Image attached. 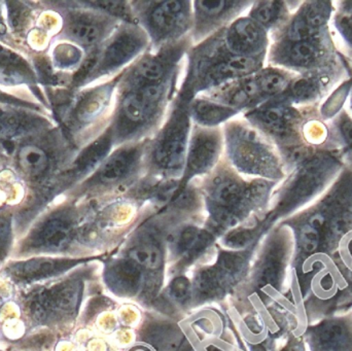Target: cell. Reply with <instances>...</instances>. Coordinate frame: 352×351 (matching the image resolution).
<instances>
[{
  "label": "cell",
  "instance_id": "1",
  "mask_svg": "<svg viewBox=\"0 0 352 351\" xmlns=\"http://www.w3.org/2000/svg\"><path fill=\"white\" fill-rule=\"evenodd\" d=\"M295 240L292 269L312 256L335 258L339 243L352 230V171H346L322 200L287 222Z\"/></svg>",
  "mask_w": 352,
  "mask_h": 351
},
{
  "label": "cell",
  "instance_id": "2",
  "mask_svg": "<svg viewBox=\"0 0 352 351\" xmlns=\"http://www.w3.org/2000/svg\"><path fill=\"white\" fill-rule=\"evenodd\" d=\"M295 240L289 229H280L268 239L256 269V284L277 296H285L291 286Z\"/></svg>",
  "mask_w": 352,
  "mask_h": 351
},
{
  "label": "cell",
  "instance_id": "3",
  "mask_svg": "<svg viewBox=\"0 0 352 351\" xmlns=\"http://www.w3.org/2000/svg\"><path fill=\"white\" fill-rule=\"evenodd\" d=\"M334 161L314 160L303 165L285 187L278 212L291 214L320 195L336 174Z\"/></svg>",
  "mask_w": 352,
  "mask_h": 351
},
{
  "label": "cell",
  "instance_id": "4",
  "mask_svg": "<svg viewBox=\"0 0 352 351\" xmlns=\"http://www.w3.org/2000/svg\"><path fill=\"white\" fill-rule=\"evenodd\" d=\"M302 336L308 351H352V309L308 325Z\"/></svg>",
  "mask_w": 352,
  "mask_h": 351
},
{
  "label": "cell",
  "instance_id": "5",
  "mask_svg": "<svg viewBox=\"0 0 352 351\" xmlns=\"http://www.w3.org/2000/svg\"><path fill=\"white\" fill-rule=\"evenodd\" d=\"M186 122L177 119L171 124L166 135L159 144L155 160L165 169L178 168L184 162L186 150Z\"/></svg>",
  "mask_w": 352,
  "mask_h": 351
},
{
  "label": "cell",
  "instance_id": "6",
  "mask_svg": "<svg viewBox=\"0 0 352 351\" xmlns=\"http://www.w3.org/2000/svg\"><path fill=\"white\" fill-rule=\"evenodd\" d=\"M234 148V159L244 170L273 177L278 175V167L275 161L269 158L266 152L252 144L250 138L244 136L242 139L238 140Z\"/></svg>",
  "mask_w": 352,
  "mask_h": 351
},
{
  "label": "cell",
  "instance_id": "7",
  "mask_svg": "<svg viewBox=\"0 0 352 351\" xmlns=\"http://www.w3.org/2000/svg\"><path fill=\"white\" fill-rule=\"evenodd\" d=\"M248 191L233 179H226L217 181L211 191V202L217 210L219 220H231L235 212L242 204Z\"/></svg>",
  "mask_w": 352,
  "mask_h": 351
},
{
  "label": "cell",
  "instance_id": "8",
  "mask_svg": "<svg viewBox=\"0 0 352 351\" xmlns=\"http://www.w3.org/2000/svg\"><path fill=\"white\" fill-rule=\"evenodd\" d=\"M219 150V141L214 135L201 133L192 141L188 159V170L190 174L204 172L214 162Z\"/></svg>",
  "mask_w": 352,
  "mask_h": 351
},
{
  "label": "cell",
  "instance_id": "9",
  "mask_svg": "<svg viewBox=\"0 0 352 351\" xmlns=\"http://www.w3.org/2000/svg\"><path fill=\"white\" fill-rule=\"evenodd\" d=\"M262 32L258 25L248 19L237 21L230 29L228 43L236 53L248 54L256 51L262 43Z\"/></svg>",
  "mask_w": 352,
  "mask_h": 351
},
{
  "label": "cell",
  "instance_id": "10",
  "mask_svg": "<svg viewBox=\"0 0 352 351\" xmlns=\"http://www.w3.org/2000/svg\"><path fill=\"white\" fill-rule=\"evenodd\" d=\"M142 41L133 33H124L111 43L105 51L103 68L113 69L129 61L140 52Z\"/></svg>",
  "mask_w": 352,
  "mask_h": 351
},
{
  "label": "cell",
  "instance_id": "11",
  "mask_svg": "<svg viewBox=\"0 0 352 351\" xmlns=\"http://www.w3.org/2000/svg\"><path fill=\"white\" fill-rule=\"evenodd\" d=\"M138 159V150L128 148L120 150L111 157L101 167L98 179L101 183H111L125 177L133 168Z\"/></svg>",
  "mask_w": 352,
  "mask_h": 351
},
{
  "label": "cell",
  "instance_id": "12",
  "mask_svg": "<svg viewBox=\"0 0 352 351\" xmlns=\"http://www.w3.org/2000/svg\"><path fill=\"white\" fill-rule=\"evenodd\" d=\"M109 284L113 290L123 294H134L142 282V274L138 266L131 262H120L113 266L107 273Z\"/></svg>",
  "mask_w": 352,
  "mask_h": 351
},
{
  "label": "cell",
  "instance_id": "13",
  "mask_svg": "<svg viewBox=\"0 0 352 351\" xmlns=\"http://www.w3.org/2000/svg\"><path fill=\"white\" fill-rule=\"evenodd\" d=\"M72 239V229L67 223L62 220H49L43 225L34 238L37 247L50 249H60L65 247Z\"/></svg>",
  "mask_w": 352,
  "mask_h": 351
},
{
  "label": "cell",
  "instance_id": "14",
  "mask_svg": "<svg viewBox=\"0 0 352 351\" xmlns=\"http://www.w3.org/2000/svg\"><path fill=\"white\" fill-rule=\"evenodd\" d=\"M182 1H165L154 8L151 14V23L157 30L169 32L182 23L184 16Z\"/></svg>",
  "mask_w": 352,
  "mask_h": 351
},
{
  "label": "cell",
  "instance_id": "15",
  "mask_svg": "<svg viewBox=\"0 0 352 351\" xmlns=\"http://www.w3.org/2000/svg\"><path fill=\"white\" fill-rule=\"evenodd\" d=\"M128 257L134 265L151 271L159 269L162 265V251L160 247L154 243H142L132 247L128 251Z\"/></svg>",
  "mask_w": 352,
  "mask_h": 351
},
{
  "label": "cell",
  "instance_id": "16",
  "mask_svg": "<svg viewBox=\"0 0 352 351\" xmlns=\"http://www.w3.org/2000/svg\"><path fill=\"white\" fill-rule=\"evenodd\" d=\"M211 241L209 233L190 227L182 231L177 240V249L188 258L196 257L202 253Z\"/></svg>",
  "mask_w": 352,
  "mask_h": 351
},
{
  "label": "cell",
  "instance_id": "17",
  "mask_svg": "<svg viewBox=\"0 0 352 351\" xmlns=\"http://www.w3.org/2000/svg\"><path fill=\"white\" fill-rule=\"evenodd\" d=\"M60 266L55 261L47 259H35L14 265L12 275L21 280H38L53 273Z\"/></svg>",
  "mask_w": 352,
  "mask_h": 351
},
{
  "label": "cell",
  "instance_id": "18",
  "mask_svg": "<svg viewBox=\"0 0 352 351\" xmlns=\"http://www.w3.org/2000/svg\"><path fill=\"white\" fill-rule=\"evenodd\" d=\"M155 107L144 98L140 91H138L126 97L123 102V113L126 119L132 123H140L152 113Z\"/></svg>",
  "mask_w": 352,
  "mask_h": 351
},
{
  "label": "cell",
  "instance_id": "19",
  "mask_svg": "<svg viewBox=\"0 0 352 351\" xmlns=\"http://www.w3.org/2000/svg\"><path fill=\"white\" fill-rule=\"evenodd\" d=\"M195 117L205 125H217L229 119L235 111L229 107L221 106L207 101H198L194 105Z\"/></svg>",
  "mask_w": 352,
  "mask_h": 351
},
{
  "label": "cell",
  "instance_id": "20",
  "mask_svg": "<svg viewBox=\"0 0 352 351\" xmlns=\"http://www.w3.org/2000/svg\"><path fill=\"white\" fill-rule=\"evenodd\" d=\"M19 163L25 172L30 175H39L47 169V157L36 146H27L19 152Z\"/></svg>",
  "mask_w": 352,
  "mask_h": 351
},
{
  "label": "cell",
  "instance_id": "21",
  "mask_svg": "<svg viewBox=\"0 0 352 351\" xmlns=\"http://www.w3.org/2000/svg\"><path fill=\"white\" fill-rule=\"evenodd\" d=\"M254 60L248 56H234L227 62L219 64L214 69L217 78H230V76H245L254 69Z\"/></svg>",
  "mask_w": 352,
  "mask_h": 351
},
{
  "label": "cell",
  "instance_id": "22",
  "mask_svg": "<svg viewBox=\"0 0 352 351\" xmlns=\"http://www.w3.org/2000/svg\"><path fill=\"white\" fill-rule=\"evenodd\" d=\"M226 275L219 267L205 270L197 278V290L204 296L217 294L225 284Z\"/></svg>",
  "mask_w": 352,
  "mask_h": 351
},
{
  "label": "cell",
  "instance_id": "23",
  "mask_svg": "<svg viewBox=\"0 0 352 351\" xmlns=\"http://www.w3.org/2000/svg\"><path fill=\"white\" fill-rule=\"evenodd\" d=\"M54 308L56 307L53 291H39L33 295L29 302V310L36 321H45Z\"/></svg>",
  "mask_w": 352,
  "mask_h": 351
},
{
  "label": "cell",
  "instance_id": "24",
  "mask_svg": "<svg viewBox=\"0 0 352 351\" xmlns=\"http://www.w3.org/2000/svg\"><path fill=\"white\" fill-rule=\"evenodd\" d=\"M109 146H111V142L107 136L93 144L80 156V160L78 161V168L80 170H88V169L93 168L95 165L98 164L104 158L105 155L109 152Z\"/></svg>",
  "mask_w": 352,
  "mask_h": 351
},
{
  "label": "cell",
  "instance_id": "25",
  "mask_svg": "<svg viewBox=\"0 0 352 351\" xmlns=\"http://www.w3.org/2000/svg\"><path fill=\"white\" fill-rule=\"evenodd\" d=\"M69 34L82 45H93L100 37L101 30L94 23L76 22L69 27Z\"/></svg>",
  "mask_w": 352,
  "mask_h": 351
},
{
  "label": "cell",
  "instance_id": "26",
  "mask_svg": "<svg viewBox=\"0 0 352 351\" xmlns=\"http://www.w3.org/2000/svg\"><path fill=\"white\" fill-rule=\"evenodd\" d=\"M316 54L318 51L316 45H312L309 41H301V43H296L289 49V59L297 65H308L314 61Z\"/></svg>",
  "mask_w": 352,
  "mask_h": 351
},
{
  "label": "cell",
  "instance_id": "27",
  "mask_svg": "<svg viewBox=\"0 0 352 351\" xmlns=\"http://www.w3.org/2000/svg\"><path fill=\"white\" fill-rule=\"evenodd\" d=\"M78 292L76 286H63L54 293V301H55L56 308L64 311H70L76 306L78 300Z\"/></svg>",
  "mask_w": 352,
  "mask_h": 351
},
{
  "label": "cell",
  "instance_id": "28",
  "mask_svg": "<svg viewBox=\"0 0 352 351\" xmlns=\"http://www.w3.org/2000/svg\"><path fill=\"white\" fill-rule=\"evenodd\" d=\"M261 122L272 131L283 132L287 127V115L279 109H269L260 113Z\"/></svg>",
  "mask_w": 352,
  "mask_h": 351
},
{
  "label": "cell",
  "instance_id": "29",
  "mask_svg": "<svg viewBox=\"0 0 352 351\" xmlns=\"http://www.w3.org/2000/svg\"><path fill=\"white\" fill-rule=\"evenodd\" d=\"M258 84L262 92L267 94H276L285 89L287 82L281 74L269 72L261 76L260 80H258Z\"/></svg>",
  "mask_w": 352,
  "mask_h": 351
},
{
  "label": "cell",
  "instance_id": "30",
  "mask_svg": "<svg viewBox=\"0 0 352 351\" xmlns=\"http://www.w3.org/2000/svg\"><path fill=\"white\" fill-rule=\"evenodd\" d=\"M244 265H245V261L242 256L232 253H223L219 257L217 267L227 275H234V274L239 273Z\"/></svg>",
  "mask_w": 352,
  "mask_h": 351
},
{
  "label": "cell",
  "instance_id": "31",
  "mask_svg": "<svg viewBox=\"0 0 352 351\" xmlns=\"http://www.w3.org/2000/svg\"><path fill=\"white\" fill-rule=\"evenodd\" d=\"M20 129V121L14 113L0 109V137L10 138Z\"/></svg>",
  "mask_w": 352,
  "mask_h": 351
},
{
  "label": "cell",
  "instance_id": "32",
  "mask_svg": "<svg viewBox=\"0 0 352 351\" xmlns=\"http://www.w3.org/2000/svg\"><path fill=\"white\" fill-rule=\"evenodd\" d=\"M138 73L148 82H155L162 78L164 74V66L157 60H146L138 67Z\"/></svg>",
  "mask_w": 352,
  "mask_h": 351
},
{
  "label": "cell",
  "instance_id": "33",
  "mask_svg": "<svg viewBox=\"0 0 352 351\" xmlns=\"http://www.w3.org/2000/svg\"><path fill=\"white\" fill-rule=\"evenodd\" d=\"M334 259L352 273V230L349 231L339 243Z\"/></svg>",
  "mask_w": 352,
  "mask_h": 351
},
{
  "label": "cell",
  "instance_id": "34",
  "mask_svg": "<svg viewBox=\"0 0 352 351\" xmlns=\"http://www.w3.org/2000/svg\"><path fill=\"white\" fill-rule=\"evenodd\" d=\"M327 19H328V10L326 5H322V2H316L314 5H310L308 8L304 21L314 28L326 23Z\"/></svg>",
  "mask_w": 352,
  "mask_h": 351
},
{
  "label": "cell",
  "instance_id": "35",
  "mask_svg": "<svg viewBox=\"0 0 352 351\" xmlns=\"http://www.w3.org/2000/svg\"><path fill=\"white\" fill-rule=\"evenodd\" d=\"M314 33V27L309 26L305 21L300 19V20H296L292 25L289 30V36L292 41L301 43V41H307Z\"/></svg>",
  "mask_w": 352,
  "mask_h": 351
},
{
  "label": "cell",
  "instance_id": "36",
  "mask_svg": "<svg viewBox=\"0 0 352 351\" xmlns=\"http://www.w3.org/2000/svg\"><path fill=\"white\" fill-rule=\"evenodd\" d=\"M278 12V5L275 2H266L258 6L254 12V18L262 24H269L274 20Z\"/></svg>",
  "mask_w": 352,
  "mask_h": 351
},
{
  "label": "cell",
  "instance_id": "37",
  "mask_svg": "<svg viewBox=\"0 0 352 351\" xmlns=\"http://www.w3.org/2000/svg\"><path fill=\"white\" fill-rule=\"evenodd\" d=\"M78 59H80V52L70 45H61L56 53V60H58L61 65H72L78 61Z\"/></svg>",
  "mask_w": 352,
  "mask_h": 351
},
{
  "label": "cell",
  "instance_id": "38",
  "mask_svg": "<svg viewBox=\"0 0 352 351\" xmlns=\"http://www.w3.org/2000/svg\"><path fill=\"white\" fill-rule=\"evenodd\" d=\"M171 294L176 300L182 301L188 298L190 294V282L184 278H176L171 284Z\"/></svg>",
  "mask_w": 352,
  "mask_h": 351
},
{
  "label": "cell",
  "instance_id": "39",
  "mask_svg": "<svg viewBox=\"0 0 352 351\" xmlns=\"http://www.w3.org/2000/svg\"><path fill=\"white\" fill-rule=\"evenodd\" d=\"M198 8L203 14H208V16H214V14H221L229 2L227 1H199Z\"/></svg>",
  "mask_w": 352,
  "mask_h": 351
},
{
  "label": "cell",
  "instance_id": "40",
  "mask_svg": "<svg viewBox=\"0 0 352 351\" xmlns=\"http://www.w3.org/2000/svg\"><path fill=\"white\" fill-rule=\"evenodd\" d=\"M252 239V232H250V231H239V232H235L233 233V234L229 235L227 239V243L231 247L239 249V247L248 245Z\"/></svg>",
  "mask_w": 352,
  "mask_h": 351
},
{
  "label": "cell",
  "instance_id": "41",
  "mask_svg": "<svg viewBox=\"0 0 352 351\" xmlns=\"http://www.w3.org/2000/svg\"><path fill=\"white\" fill-rule=\"evenodd\" d=\"M27 14L25 10L21 6L14 5L10 10V21L12 28L20 30L24 26V22L26 21Z\"/></svg>",
  "mask_w": 352,
  "mask_h": 351
},
{
  "label": "cell",
  "instance_id": "42",
  "mask_svg": "<svg viewBox=\"0 0 352 351\" xmlns=\"http://www.w3.org/2000/svg\"><path fill=\"white\" fill-rule=\"evenodd\" d=\"M10 237V225L3 218H0V258L6 255Z\"/></svg>",
  "mask_w": 352,
  "mask_h": 351
},
{
  "label": "cell",
  "instance_id": "43",
  "mask_svg": "<svg viewBox=\"0 0 352 351\" xmlns=\"http://www.w3.org/2000/svg\"><path fill=\"white\" fill-rule=\"evenodd\" d=\"M343 135L349 144L352 146V122L346 121L342 125Z\"/></svg>",
  "mask_w": 352,
  "mask_h": 351
},
{
  "label": "cell",
  "instance_id": "44",
  "mask_svg": "<svg viewBox=\"0 0 352 351\" xmlns=\"http://www.w3.org/2000/svg\"><path fill=\"white\" fill-rule=\"evenodd\" d=\"M342 28L344 29L347 36L352 39V18H345L342 21Z\"/></svg>",
  "mask_w": 352,
  "mask_h": 351
},
{
  "label": "cell",
  "instance_id": "45",
  "mask_svg": "<svg viewBox=\"0 0 352 351\" xmlns=\"http://www.w3.org/2000/svg\"><path fill=\"white\" fill-rule=\"evenodd\" d=\"M134 351H150V350H146V348H138V350H135Z\"/></svg>",
  "mask_w": 352,
  "mask_h": 351
}]
</instances>
